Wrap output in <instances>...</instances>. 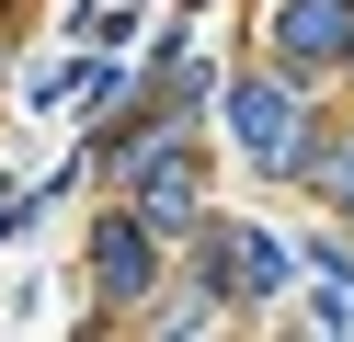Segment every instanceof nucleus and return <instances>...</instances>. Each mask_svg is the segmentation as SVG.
Here are the masks:
<instances>
[{
	"label": "nucleus",
	"instance_id": "1",
	"mask_svg": "<svg viewBox=\"0 0 354 342\" xmlns=\"http://www.w3.org/2000/svg\"><path fill=\"white\" fill-rule=\"evenodd\" d=\"M274 46H286V68H331L354 46V12H343V0H297V12L274 23Z\"/></svg>",
	"mask_w": 354,
	"mask_h": 342
},
{
	"label": "nucleus",
	"instance_id": "3",
	"mask_svg": "<svg viewBox=\"0 0 354 342\" xmlns=\"http://www.w3.org/2000/svg\"><path fill=\"white\" fill-rule=\"evenodd\" d=\"M103 285H115V296H138V285H149V228H126V217L103 228Z\"/></svg>",
	"mask_w": 354,
	"mask_h": 342
},
{
	"label": "nucleus",
	"instance_id": "2",
	"mask_svg": "<svg viewBox=\"0 0 354 342\" xmlns=\"http://www.w3.org/2000/svg\"><path fill=\"white\" fill-rule=\"evenodd\" d=\"M229 114H240V137H252V160H297V149H286V137H297V103H286L274 80H252Z\"/></svg>",
	"mask_w": 354,
	"mask_h": 342
}]
</instances>
